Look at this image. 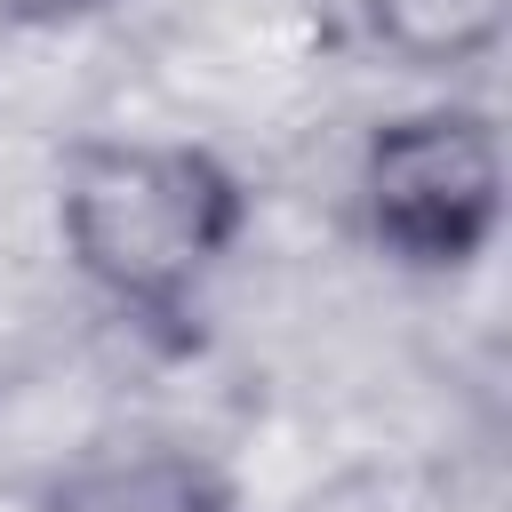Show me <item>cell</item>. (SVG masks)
Returning a JSON list of instances; mask_svg holds the SVG:
<instances>
[{"mask_svg": "<svg viewBox=\"0 0 512 512\" xmlns=\"http://www.w3.org/2000/svg\"><path fill=\"white\" fill-rule=\"evenodd\" d=\"M368 248L408 280H456L496 248L504 224V136L480 104H424L376 120L352 168Z\"/></svg>", "mask_w": 512, "mask_h": 512, "instance_id": "obj_2", "label": "cell"}, {"mask_svg": "<svg viewBox=\"0 0 512 512\" xmlns=\"http://www.w3.org/2000/svg\"><path fill=\"white\" fill-rule=\"evenodd\" d=\"M104 8H120V0H0V24H16V32H64V24H88Z\"/></svg>", "mask_w": 512, "mask_h": 512, "instance_id": "obj_5", "label": "cell"}, {"mask_svg": "<svg viewBox=\"0 0 512 512\" xmlns=\"http://www.w3.org/2000/svg\"><path fill=\"white\" fill-rule=\"evenodd\" d=\"M32 512H240V488L200 448L136 440V448H96L64 464Z\"/></svg>", "mask_w": 512, "mask_h": 512, "instance_id": "obj_3", "label": "cell"}, {"mask_svg": "<svg viewBox=\"0 0 512 512\" xmlns=\"http://www.w3.org/2000/svg\"><path fill=\"white\" fill-rule=\"evenodd\" d=\"M512 0H360V32L400 72H472L504 48Z\"/></svg>", "mask_w": 512, "mask_h": 512, "instance_id": "obj_4", "label": "cell"}, {"mask_svg": "<svg viewBox=\"0 0 512 512\" xmlns=\"http://www.w3.org/2000/svg\"><path fill=\"white\" fill-rule=\"evenodd\" d=\"M256 224L248 176L192 136H80L56 160V240L136 336L200 344V296Z\"/></svg>", "mask_w": 512, "mask_h": 512, "instance_id": "obj_1", "label": "cell"}]
</instances>
